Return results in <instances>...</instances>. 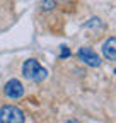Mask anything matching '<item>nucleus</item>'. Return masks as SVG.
Segmentation results:
<instances>
[{
	"label": "nucleus",
	"mask_w": 116,
	"mask_h": 123,
	"mask_svg": "<svg viewBox=\"0 0 116 123\" xmlns=\"http://www.w3.org/2000/svg\"><path fill=\"white\" fill-rule=\"evenodd\" d=\"M4 94L9 99H21L24 96V86L21 84V80L17 79H10L5 82L4 86Z\"/></svg>",
	"instance_id": "20e7f679"
},
{
	"label": "nucleus",
	"mask_w": 116,
	"mask_h": 123,
	"mask_svg": "<svg viewBox=\"0 0 116 123\" xmlns=\"http://www.w3.org/2000/svg\"><path fill=\"white\" fill-rule=\"evenodd\" d=\"M103 55L108 58V60H114L116 58V38L114 36H111V38H108L104 43H103Z\"/></svg>",
	"instance_id": "39448f33"
},
{
	"label": "nucleus",
	"mask_w": 116,
	"mask_h": 123,
	"mask_svg": "<svg viewBox=\"0 0 116 123\" xmlns=\"http://www.w3.org/2000/svg\"><path fill=\"white\" fill-rule=\"evenodd\" d=\"M22 75L26 77L27 80L43 82L48 77V70L43 67L36 58H29V60L24 62V65H22Z\"/></svg>",
	"instance_id": "f257e3e1"
},
{
	"label": "nucleus",
	"mask_w": 116,
	"mask_h": 123,
	"mask_svg": "<svg viewBox=\"0 0 116 123\" xmlns=\"http://www.w3.org/2000/svg\"><path fill=\"white\" fill-rule=\"evenodd\" d=\"M26 116L19 106L5 104L0 108V123H24Z\"/></svg>",
	"instance_id": "f03ea898"
},
{
	"label": "nucleus",
	"mask_w": 116,
	"mask_h": 123,
	"mask_svg": "<svg viewBox=\"0 0 116 123\" xmlns=\"http://www.w3.org/2000/svg\"><path fill=\"white\" fill-rule=\"evenodd\" d=\"M77 56H79L80 62H84L87 67L96 68V67L101 65V58H99V55H97L92 48H89V46H82V48H79Z\"/></svg>",
	"instance_id": "7ed1b4c3"
},
{
	"label": "nucleus",
	"mask_w": 116,
	"mask_h": 123,
	"mask_svg": "<svg viewBox=\"0 0 116 123\" xmlns=\"http://www.w3.org/2000/svg\"><path fill=\"white\" fill-rule=\"evenodd\" d=\"M55 7H56L55 0H43V2H41V9L43 10H53Z\"/></svg>",
	"instance_id": "0eeeda50"
},
{
	"label": "nucleus",
	"mask_w": 116,
	"mask_h": 123,
	"mask_svg": "<svg viewBox=\"0 0 116 123\" xmlns=\"http://www.w3.org/2000/svg\"><path fill=\"white\" fill-rule=\"evenodd\" d=\"M65 123H80L79 120H74V118H72V120H68V121H65Z\"/></svg>",
	"instance_id": "1a4fd4ad"
},
{
	"label": "nucleus",
	"mask_w": 116,
	"mask_h": 123,
	"mask_svg": "<svg viewBox=\"0 0 116 123\" xmlns=\"http://www.w3.org/2000/svg\"><path fill=\"white\" fill-rule=\"evenodd\" d=\"M84 27H85V29H94V33H96V34H99V33H103V31L106 29L104 22L101 21L99 17H92L91 21H87V22L84 24Z\"/></svg>",
	"instance_id": "423d86ee"
},
{
	"label": "nucleus",
	"mask_w": 116,
	"mask_h": 123,
	"mask_svg": "<svg viewBox=\"0 0 116 123\" xmlns=\"http://www.w3.org/2000/svg\"><path fill=\"white\" fill-rule=\"evenodd\" d=\"M60 48H62V55H60L62 58H67V56H70V50L67 48V46H65V44H62V46H60Z\"/></svg>",
	"instance_id": "6e6552de"
},
{
	"label": "nucleus",
	"mask_w": 116,
	"mask_h": 123,
	"mask_svg": "<svg viewBox=\"0 0 116 123\" xmlns=\"http://www.w3.org/2000/svg\"><path fill=\"white\" fill-rule=\"evenodd\" d=\"M114 75H116V67H114Z\"/></svg>",
	"instance_id": "9d476101"
}]
</instances>
